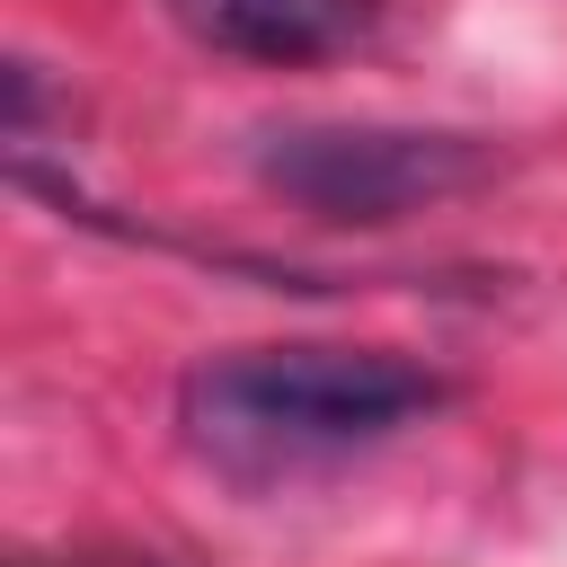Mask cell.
I'll return each instance as SVG.
<instances>
[{"mask_svg":"<svg viewBox=\"0 0 567 567\" xmlns=\"http://www.w3.org/2000/svg\"><path fill=\"white\" fill-rule=\"evenodd\" d=\"M443 399L452 381L390 346H239L177 381V434L230 487H275L390 443Z\"/></svg>","mask_w":567,"mask_h":567,"instance_id":"obj_1","label":"cell"},{"mask_svg":"<svg viewBox=\"0 0 567 567\" xmlns=\"http://www.w3.org/2000/svg\"><path fill=\"white\" fill-rule=\"evenodd\" d=\"M257 177L301 204L310 221H399L487 177L470 133H408V124H284L257 133Z\"/></svg>","mask_w":567,"mask_h":567,"instance_id":"obj_2","label":"cell"},{"mask_svg":"<svg viewBox=\"0 0 567 567\" xmlns=\"http://www.w3.org/2000/svg\"><path fill=\"white\" fill-rule=\"evenodd\" d=\"M168 18L204 53L301 71V62H328V53L363 44L381 27V0H168Z\"/></svg>","mask_w":567,"mask_h":567,"instance_id":"obj_3","label":"cell"}]
</instances>
